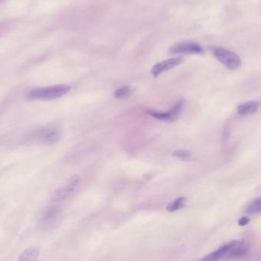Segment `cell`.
Wrapping results in <instances>:
<instances>
[{
	"instance_id": "cell-3",
	"label": "cell",
	"mask_w": 261,
	"mask_h": 261,
	"mask_svg": "<svg viewBox=\"0 0 261 261\" xmlns=\"http://www.w3.org/2000/svg\"><path fill=\"white\" fill-rule=\"evenodd\" d=\"M184 100H179L176 104L174 105L173 107L168 111V112H158V111L149 110L148 114L153 118L160 121L171 122L178 119V117L181 115V111L184 107Z\"/></svg>"
},
{
	"instance_id": "cell-4",
	"label": "cell",
	"mask_w": 261,
	"mask_h": 261,
	"mask_svg": "<svg viewBox=\"0 0 261 261\" xmlns=\"http://www.w3.org/2000/svg\"><path fill=\"white\" fill-rule=\"evenodd\" d=\"M169 52L172 55H202L204 49L196 42L187 41L174 45L169 49Z\"/></svg>"
},
{
	"instance_id": "cell-6",
	"label": "cell",
	"mask_w": 261,
	"mask_h": 261,
	"mask_svg": "<svg viewBox=\"0 0 261 261\" xmlns=\"http://www.w3.org/2000/svg\"><path fill=\"white\" fill-rule=\"evenodd\" d=\"M184 61V57H177V58H169L165 61H160L153 66L151 69V73L154 77H157L160 73L168 71L174 67L181 65Z\"/></svg>"
},
{
	"instance_id": "cell-8",
	"label": "cell",
	"mask_w": 261,
	"mask_h": 261,
	"mask_svg": "<svg viewBox=\"0 0 261 261\" xmlns=\"http://www.w3.org/2000/svg\"><path fill=\"white\" fill-rule=\"evenodd\" d=\"M59 130L56 128H46L40 130L37 134V140L45 144H55L59 142Z\"/></svg>"
},
{
	"instance_id": "cell-5",
	"label": "cell",
	"mask_w": 261,
	"mask_h": 261,
	"mask_svg": "<svg viewBox=\"0 0 261 261\" xmlns=\"http://www.w3.org/2000/svg\"><path fill=\"white\" fill-rule=\"evenodd\" d=\"M79 181H80V178L76 175L70 178L65 185L60 187L54 193L53 196H52V201L58 202L67 199L76 190Z\"/></svg>"
},
{
	"instance_id": "cell-7",
	"label": "cell",
	"mask_w": 261,
	"mask_h": 261,
	"mask_svg": "<svg viewBox=\"0 0 261 261\" xmlns=\"http://www.w3.org/2000/svg\"><path fill=\"white\" fill-rule=\"evenodd\" d=\"M58 219H59V210L55 207H52L44 211L39 221V226L43 229H51L58 223Z\"/></svg>"
},
{
	"instance_id": "cell-10",
	"label": "cell",
	"mask_w": 261,
	"mask_h": 261,
	"mask_svg": "<svg viewBox=\"0 0 261 261\" xmlns=\"http://www.w3.org/2000/svg\"><path fill=\"white\" fill-rule=\"evenodd\" d=\"M260 103L257 101H250L240 105L238 108V112L239 115H249L255 113L259 109Z\"/></svg>"
},
{
	"instance_id": "cell-15",
	"label": "cell",
	"mask_w": 261,
	"mask_h": 261,
	"mask_svg": "<svg viewBox=\"0 0 261 261\" xmlns=\"http://www.w3.org/2000/svg\"><path fill=\"white\" fill-rule=\"evenodd\" d=\"M172 156L177 157V158L181 159V160H185L191 158L193 154L190 151H187V150H178V151H174L172 153Z\"/></svg>"
},
{
	"instance_id": "cell-14",
	"label": "cell",
	"mask_w": 261,
	"mask_h": 261,
	"mask_svg": "<svg viewBox=\"0 0 261 261\" xmlns=\"http://www.w3.org/2000/svg\"><path fill=\"white\" fill-rule=\"evenodd\" d=\"M248 214H259L261 212V198L252 202L246 209Z\"/></svg>"
},
{
	"instance_id": "cell-12",
	"label": "cell",
	"mask_w": 261,
	"mask_h": 261,
	"mask_svg": "<svg viewBox=\"0 0 261 261\" xmlns=\"http://www.w3.org/2000/svg\"><path fill=\"white\" fill-rule=\"evenodd\" d=\"M40 252L36 247H29L22 252L19 261H37Z\"/></svg>"
},
{
	"instance_id": "cell-2",
	"label": "cell",
	"mask_w": 261,
	"mask_h": 261,
	"mask_svg": "<svg viewBox=\"0 0 261 261\" xmlns=\"http://www.w3.org/2000/svg\"><path fill=\"white\" fill-rule=\"evenodd\" d=\"M214 56L229 70H235L241 66V60L235 52L224 48H211Z\"/></svg>"
},
{
	"instance_id": "cell-1",
	"label": "cell",
	"mask_w": 261,
	"mask_h": 261,
	"mask_svg": "<svg viewBox=\"0 0 261 261\" xmlns=\"http://www.w3.org/2000/svg\"><path fill=\"white\" fill-rule=\"evenodd\" d=\"M71 89L67 84L52 85V86L40 87L32 90L28 94V98L34 100H51L60 98L66 95Z\"/></svg>"
},
{
	"instance_id": "cell-16",
	"label": "cell",
	"mask_w": 261,
	"mask_h": 261,
	"mask_svg": "<svg viewBox=\"0 0 261 261\" xmlns=\"http://www.w3.org/2000/svg\"><path fill=\"white\" fill-rule=\"evenodd\" d=\"M249 222H250V220H249L248 218H241V220L238 222V224L241 226H247V225L248 224Z\"/></svg>"
},
{
	"instance_id": "cell-17",
	"label": "cell",
	"mask_w": 261,
	"mask_h": 261,
	"mask_svg": "<svg viewBox=\"0 0 261 261\" xmlns=\"http://www.w3.org/2000/svg\"><path fill=\"white\" fill-rule=\"evenodd\" d=\"M1 1H2V0H0V2H1Z\"/></svg>"
},
{
	"instance_id": "cell-11",
	"label": "cell",
	"mask_w": 261,
	"mask_h": 261,
	"mask_svg": "<svg viewBox=\"0 0 261 261\" xmlns=\"http://www.w3.org/2000/svg\"><path fill=\"white\" fill-rule=\"evenodd\" d=\"M136 88L133 85H123L119 87L114 93V97L117 100H124L135 94Z\"/></svg>"
},
{
	"instance_id": "cell-13",
	"label": "cell",
	"mask_w": 261,
	"mask_h": 261,
	"mask_svg": "<svg viewBox=\"0 0 261 261\" xmlns=\"http://www.w3.org/2000/svg\"><path fill=\"white\" fill-rule=\"evenodd\" d=\"M186 202H187V198H178L176 200H174L173 202L169 204V205L166 207V209H167L168 211H170V212L178 211V210L181 209V208L185 207Z\"/></svg>"
},
{
	"instance_id": "cell-9",
	"label": "cell",
	"mask_w": 261,
	"mask_h": 261,
	"mask_svg": "<svg viewBox=\"0 0 261 261\" xmlns=\"http://www.w3.org/2000/svg\"><path fill=\"white\" fill-rule=\"evenodd\" d=\"M234 244H235V241L226 244V245L223 246V247L217 249L214 251L211 252V253L207 255L199 261H219L220 259H224V258L227 259L228 255H229V252H230Z\"/></svg>"
}]
</instances>
